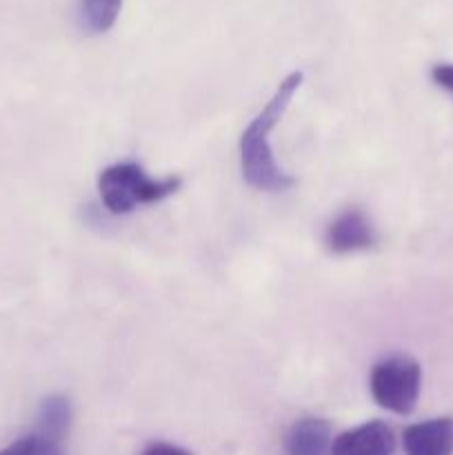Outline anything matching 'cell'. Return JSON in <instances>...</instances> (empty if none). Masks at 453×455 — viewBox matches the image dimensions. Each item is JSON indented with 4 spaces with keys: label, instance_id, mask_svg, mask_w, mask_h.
I'll list each match as a JSON object with an SVG mask.
<instances>
[{
    "label": "cell",
    "instance_id": "ba28073f",
    "mask_svg": "<svg viewBox=\"0 0 453 455\" xmlns=\"http://www.w3.org/2000/svg\"><path fill=\"white\" fill-rule=\"evenodd\" d=\"M71 427V404L65 395H49L40 403L34 434L44 435L53 443H62Z\"/></svg>",
    "mask_w": 453,
    "mask_h": 455
},
{
    "label": "cell",
    "instance_id": "6da1fadb",
    "mask_svg": "<svg viewBox=\"0 0 453 455\" xmlns=\"http://www.w3.org/2000/svg\"><path fill=\"white\" fill-rule=\"evenodd\" d=\"M302 71H293L278 84L271 100L265 109L249 123L240 136V163H242V176L253 189L260 191H287L296 185V178L284 173L274 158V149L269 145V133L280 123L287 111L293 93L302 84Z\"/></svg>",
    "mask_w": 453,
    "mask_h": 455
},
{
    "label": "cell",
    "instance_id": "277c9868",
    "mask_svg": "<svg viewBox=\"0 0 453 455\" xmlns=\"http://www.w3.org/2000/svg\"><path fill=\"white\" fill-rule=\"evenodd\" d=\"M376 238V229H373L367 213H362L360 209H346L327 227L324 243H327L329 251L342 256V253H354L373 247Z\"/></svg>",
    "mask_w": 453,
    "mask_h": 455
},
{
    "label": "cell",
    "instance_id": "9c48e42d",
    "mask_svg": "<svg viewBox=\"0 0 453 455\" xmlns=\"http://www.w3.org/2000/svg\"><path fill=\"white\" fill-rule=\"evenodd\" d=\"M123 0H83V22L91 34H105L118 20Z\"/></svg>",
    "mask_w": 453,
    "mask_h": 455
},
{
    "label": "cell",
    "instance_id": "8992f818",
    "mask_svg": "<svg viewBox=\"0 0 453 455\" xmlns=\"http://www.w3.org/2000/svg\"><path fill=\"white\" fill-rule=\"evenodd\" d=\"M407 455H453V418L411 425L402 435Z\"/></svg>",
    "mask_w": 453,
    "mask_h": 455
},
{
    "label": "cell",
    "instance_id": "52a82bcc",
    "mask_svg": "<svg viewBox=\"0 0 453 455\" xmlns=\"http://www.w3.org/2000/svg\"><path fill=\"white\" fill-rule=\"evenodd\" d=\"M333 427L322 418H302L287 431L284 447L289 455H327L331 453Z\"/></svg>",
    "mask_w": 453,
    "mask_h": 455
},
{
    "label": "cell",
    "instance_id": "7a4b0ae2",
    "mask_svg": "<svg viewBox=\"0 0 453 455\" xmlns=\"http://www.w3.org/2000/svg\"><path fill=\"white\" fill-rule=\"evenodd\" d=\"M180 178H149L136 163H118L107 167L98 178L100 200L111 213L133 212L140 204L160 203L180 189Z\"/></svg>",
    "mask_w": 453,
    "mask_h": 455
},
{
    "label": "cell",
    "instance_id": "30bf717a",
    "mask_svg": "<svg viewBox=\"0 0 453 455\" xmlns=\"http://www.w3.org/2000/svg\"><path fill=\"white\" fill-rule=\"evenodd\" d=\"M0 455H65L60 449V443H53V440L44 438L40 434L25 435V438L16 440L13 444H9L7 449H3Z\"/></svg>",
    "mask_w": 453,
    "mask_h": 455
},
{
    "label": "cell",
    "instance_id": "7c38bea8",
    "mask_svg": "<svg viewBox=\"0 0 453 455\" xmlns=\"http://www.w3.org/2000/svg\"><path fill=\"white\" fill-rule=\"evenodd\" d=\"M140 455H191V451L187 449L178 447V444H169V443H154L145 449Z\"/></svg>",
    "mask_w": 453,
    "mask_h": 455
},
{
    "label": "cell",
    "instance_id": "3957f363",
    "mask_svg": "<svg viewBox=\"0 0 453 455\" xmlns=\"http://www.w3.org/2000/svg\"><path fill=\"white\" fill-rule=\"evenodd\" d=\"M371 395L382 409L409 416L422 389V367L409 355H393L378 363L371 371Z\"/></svg>",
    "mask_w": 453,
    "mask_h": 455
},
{
    "label": "cell",
    "instance_id": "8fae6325",
    "mask_svg": "<svg viewBox=\"0 0 453 455\" xmlns=\"http://www.w3.org/2000/svg\"><path fill=\"white\" fill-rule=\"evenodd\" d=\"M431 80H433L438 87H442L444 92L453 93V62H440L431 69Z\"/></svg>",
    "mask_w": 453,
    "mask_h": 455
},
{
    "label": "cell",
    "instance_id": "5b68a950",
    "mask_svg": "<svg viewBox=\"0 0 453 455\" xmlns=\"http://www.w3.org/2000/svg\"><path fill=\"white\" fill-rule=\"evenodd\" d=\"M395 435L386 422L373 420L338 435L331 455H393Z\"/></svg>",
    "mask_w": 453,
    "mask_h": 455
}]
</instances>
